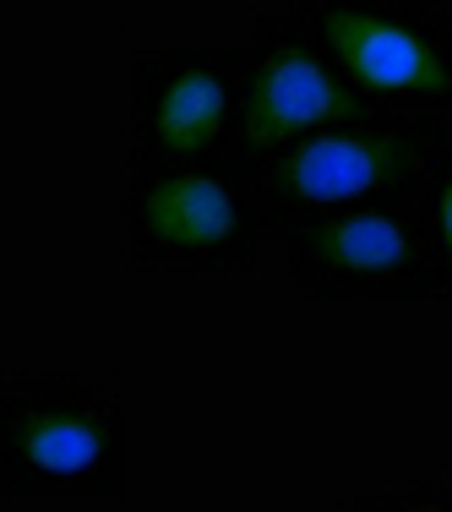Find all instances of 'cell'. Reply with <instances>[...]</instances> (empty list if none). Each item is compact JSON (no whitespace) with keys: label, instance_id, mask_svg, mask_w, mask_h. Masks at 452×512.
Returning a JSON list of instances; mask_svg holds the SVG:
<instances>
[{"label":"cell","instance_id":"3","mask_svg":"<svg viewBox=\"0 0 452 512\" xmlns=\"http://www.w3.org/2000/svg\"><path fill=\"white\" fill-rule=\"evenodd\" d=\"M452 137V115H414V109H371L360 120L311 131L256 169V207L267 240L311 224L338 207L371 202L382 191H409L431 169Z\"/></svg>","mask_w":452,"mask_h":512},{"label":"cell","instance_id":"7","mask_svg":"<svg viewBox=\"0 0 452 512\" xmlns=\"http://www.w3.org/2000/svg\"><path fill=\"white\" fill-rule=\"evenodd\" d=\"M240 44H142L131 50V169L229 153L240 104Z\"/></svg>","mask_w":452,"mask_h":512},{"label":"cell","instance_id":"4","mask_svg":"<svg viewBox=\"0 0 452 512\" xmlns=\"http://www.w3.org/2000/svg\"><path fill=\"white\" fill-rule=\"evenodd\" d=\"M284 273L305 300L322 306H436L431 251H425L420 186L382 191L289 229Z\"/></svg>","mask_w":452,"mask_h":512},{"label":"cell","instance_id":"9","mask_svg":"<svg viewBox=\"0 0 452 512\" xmlns=\"http://www.w3.org/2000/svg\"><path fill=\"white\" fill-rule=\"evenodd\" d=\"M349 512H447L442 485H414V491H387V496H354Z\"/></svg>","mask_w":452,"mask_h":512},{"label":"cell","instance_id":"5","mask_svg":"<svg viewBox=\"0 0 452 512\" xmlns=\"http://www.w3.org/2000/svg\"><path fill=\"white\" fill-rule=\"evenodd\" d=\"M284 11L371 104L452 115L447 0H289Z\"/></svg>","mask_w":452,"mask_h":512},{"label":"cell","instance_id":"6","mask_svg":"<svg viewBox=\"0 0 452 512\" xmlns=\"http://www.w3.org/2000/svg\"><path fill=\"white\" fill-rule=\"evenodd\" d=\"M240 50H246V66H240V104H235L229 153L251 175L267 158L305 142L311 131L382 109L327 60V50L289 11H256L251 39Z\"/></svg>","mask_w":452,"mask_h":512},{"label":"cell","instance_id":"1","mask_svg":"<svg viewBox=\"0 0 452 512\" xmlns=\"http://www.w3.org/2000/svg\"><path fill=\"white\" fill-rule=\"evenodd\" d=\"M0 491L131 496V414L93 371H22L0 382Z\"/></svg>","mask_w":452,"mask_h":512},{"label":"cell","instance_id":"2","mask_svg":"<svg viewBox=\"0 0 452 512\" xmlns=\"http://www.w3.org/2000/svg\"><path fill=\"white\" fill-rule=\"evenodd\" d=\"M267 224L256 175L235 153L191 164H137L120 197V251L131 273H235L262 267Z\"/></svg>","mask_w":452,"mask_h":512},{"label":"cell","instance_id":"10","mask_svg":"<svg viewBox=\"0 0 452 512\" xmlns=\"http://www.w3.org/2000/svg\"><path fill=\"white\" fill-rule=\"evenodd\" d=\"M442 502H447V512H452V474L442 480Z\"/></svg>","mask_w":452,"mask_h":512},{"label":"cell","instance_id":"8","mask_svg":"<svg viewBox=\"0 0 452 512\" xmlns=\"http://www.w3.org/2000/svg\"><path fill=\"white\" fill-rule=\"evenodd\" d=\"M420 218H425V251H431V278H436V306L452 311V137L420 175Z\"/></svg>","mask_w":452,"mask_h":512}]
</instances>
